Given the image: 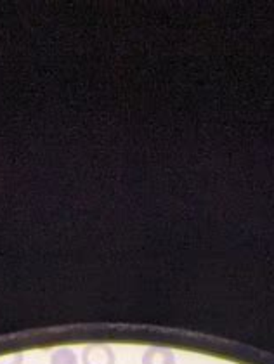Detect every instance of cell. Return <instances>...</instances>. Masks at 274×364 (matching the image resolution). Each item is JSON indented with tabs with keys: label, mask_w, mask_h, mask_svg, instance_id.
Wrapping results in <instances>:
<instances>
[{
	"label": "cell",
	"mask_w": 274,
	"mask_h": 364,
	"mask_svg": "<svg viewBox=\"0 0 274 364\" xmlns=\"http://www.w3.org/2000/svg\"><path fill=\"white\" fill-rule=\"evenodd\" d=\"M0 364H23V354L0 355Z\"/></svg>",
	"instance_id": "277c9868"
},
{
	"label": "cell",
	"mask_w": 274,
	"mask_h": 364,
	"mask_svg": "<svg viewBox=\"0 0 274 364\" xmlns=\"http://www.w3.org/2000/svg\"><path fill=\"white\" fill-rule=\"evenodd\" d=\"M51 364H78V359L77 354L68 347H61L51 354Z\"/></svg>",
	"instance_id": "3957f363"
},
{
	"label": "cell",
	"mask_w": 274,
	"mask_h": 364,
	"mask_svg": "<svg viewBox=\"0 0 274 364\" xmlns=\"http://www.w3.org/2000/svg\"><path fill=\"white\" fill-rule=\"evenodd\" d=\"M83 364H115L113 349L105 343H94V346L85 347L82 354Z\"/></svg>",
	"instance_id": "6da1fadb"
},
{
	"label": "cell",
	"mask_w": 274,
	"mask_h": 364,
	"mask_svg": "<svg viewBox=\"0 0 274 364\" xmlns=\"http://www.w3.org/2000/svg\"><path fill=\"white\" fill-rule=\"evenodd\" d=\"M142 364H176V355L164 347H149L142 355Z\"/></svg>",
	"instance_id": "7a4b0ae2"
}]
</instances>
